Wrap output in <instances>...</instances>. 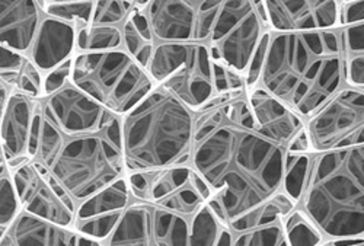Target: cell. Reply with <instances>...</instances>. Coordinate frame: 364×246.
<instances>
[{"instance_id": "obj_1", "label": "cell", "mask_w": 364, "mask_h": 246, "mask_svg": "<svg viewBox=\"0 0 364 246\" xmlns=\"http://www.w3.org/2000/svg\"><path fill=\"white\" fill-rule=\"evenodd\" d=\"M286 149L258 133L247 89L215 94L194 111L191 166L228 220L282 190Z\"/></svg>"}, {"instance_id": "obj_2", "label": "cell", "mask_w": 364, "mask_h": 246, "mask_svg": "<svg viewBox=\"0 0 364 246\" xmlns=\"http://www.w3.org/2000/svg\"><path fill=\"white\" fill-rule=\"evenodd\" d=\"M258 85L311 117L344 86L338 28L271 33Z\"/></svg>"}, {"instance_id": "obj_3", "label": "cell", "mask_w": 364, "mask_h": 246, "mask_svg": "<svg viewBox=\"0 0 364 246\" xmlns=\"http://www.w3.org/2000/svg\"><path fill=\"white\" fill-rule=\"evenodd\" d=\"M28 158L40 162L77 205L126 175L121 117L98 130L66 133L54 124L38 100Z\"/></svg>"}, {"instance_id": "obj_4", "label": "cell", "mask_w": 364, "mask_h": 246, "mask_svg": "<svg viewBox=\"0 0 364 246\" xmlns=\"http://www.w3.org/2000/svg\"><path fill=\"white\" fill-rule=\"evenodd\" d=\"M194 111L155 85L121 117L126 173L191 165Z\"/></svg>"}, {"instance_id": "obj_5", "label": "cell", "mask_w": 364, "mask_h": 246, "mask_svg": "<svg viewBox=\"0 0 364 246\" xmlns=\"http://www.w3.org/2000/svg\"><path fill=\"white\" fill-rule=\"evenodd\" d=\"M299 203L328 239L364 237V144L312 153Z\"/></svg>"}, {"instance_id": "obj_6", "label": "cell", "mask_w": 364, "mask_h": 246, "mask_svg": "<svg viewBox=\"0 0 364 246\" xmlns=\"http://www.w3.org/2000/svg\"><path fill=\"white\" fill-rule=\"evenodd\" d=\"M70 83L118 117L155 87L147 70L124 48L75 53Z\"/></svg>"}, {"instance_id": "obj_7", "label": "cell", "mask_w": 364, "mask_h": 246, "mask_svg": "<svg viewBox=\"0 0 364 246\" xmlns=\"http://www.w3.org/2000/svg\"><path fill=\"white\" fill-rule=\"evenodd\" d=\"M147 73L155 85L171 92L193 111L215 95L207 43L156 41Z\"/></svg>"}, {"instance_id": "obj_8", "label": "cell", "mask_w": 364, "mask_h": 246, "mask_svg": "<svg viewBox=\"0 0 364 246\" xmlns=\"http://www.w3.org/2000/svg\"><path fill=\"white\" fill-rule=\"evenodd\" d=\"M269 25L262 0H223L207 40L210 55L244 75Z\"/></svg>"}, {"instance_id": "obj_9", "label": "cell", "mask_w": 364, "mask_h": 246, "mask_svg": "<svg viewBox=\"0 0 364 246\" xmlns=\"http://www.w3.org/2000/svg\"><path fill=\"white\" fill-rule=\"evenodd\" d=\"M132 198L154 203L190 219L213 191L191 165L126 173Z\"/></svg>"}, {"instance_id": "obj_10", "label": "cell", "mask_w": 364, "mask_h": 246, "mask_svg": "<svg viewBox=\"0 0 364 246\" xmlns=\"http://www.w3.org/2000/svg\"><path fill=\"white\" fill-rule=\"evenodd\" d=\"M305 126L314 153L364 144V90L340 87Z\"/></svg>"}, {"instance_id": "obj_11", "label": "cell", "mask_w": 364, "mask_h": 246, "mask_svg": "<svg viewBox=\"0 0 364 246\" xmlns=\"http://www.w3.org/2000/svg\"><path fill=\"white\" fill-rule=\"evenodd\" d=\"M190 219L154 203L132 198L105 245L188 246Z\"/></svg>"}, {"instance_id": "obj_12", "label": "cell", "mask_w": 364, "mask_h": 246, "mask_svg": "<svg viewBox=\"0 0 364 246\" xmlns=\"http://www.w3.org/2000/svg\"><path fill=\"white\" fill-rule=\"evenodd\" d=\"M223 0H150L144 8L156 41L207 43Z\"/></svg>"}, {"instance_id": "obj_13", "label": "cell", "mask_w": 364, "mask_h": 246, "mask_svg": "<svg viewBox=\"0 0 364 246\" xmlns=\"http://www.w3.org/2000/svg\"><path fill=\"white\" fill-rule=\"evenodd\" d=\"M21 208L65 228H72L75 211L53 187L48 171L37 161L26 159L11 168Z\"/></svg>"}, {"instance_id": "obj_14", "label": "cell", "mask_w": 364, "mask_h": 246, "mask_svg": "<svg viewBox=\"0 0 364 246\" xmlns=\"http://www.w3.org/2000/svg\"><path fill=\"white\" fill-rule=\"evenodd\" d=\"M130 201L129 181L123 175L76 205L72 229L104 243Z\"/></svg>"}, {"instance_id": "obj_15", "label": "cell", "mask_w": 364, "mask_h": 246, "mask_svg": "<svg viewBox=\"0 0 364 246\" xmlns=\"http://www.w3.org/2000/svg\"><path fill=\"white\" fill-rule=\"evenodd\" d=\"M271 33L338 28L340 0H262Z\"/></svg>"}, {"instance_id": "obj_16", "label": "cell", "mask_w": 364, "mask_h": 246, "mask_svg": "<svg viewBox=\"0 0 364 246\" xmlns=\"http://www.w3.org/2000/svg\"><path fill=\"white\" fill-rule=\"evenodd\" d=\"M38 100L23 92L12 89L0 118V143L9 168H14L28 158V143L31 137L33 121Z\"/></svg>"}, {"instance_id": "obj_17", "label": "cell", "mask_w": 364, "mask_h": 246, "mask_svg": "<svg viewBox=\"0 0 364 246\" xmlns=\"http://www.w3.org/2000/svg\"><path fill=\"white\" fill-rule=\"evenodd\" d=\"M247 98L258 133L271 141L284 147L305 126V119L259 85L247 89Z\"/></svg>"}, {"instance_id": "obj_18", "label": "cell", "mask_w": 364, "mask_h": 246, "mask_svg": "<svg viewBox=\"0 0 364 246\" xmlns=\"http://www.w3.org/2000/svg\"><path fill=\"white\" fill-rule=\"evenodd\" d=\"M76 26L44 15L26 57L40 72L47 73L76 53Z\"/></svg>"}, {"instance_id": "obj_19", "label": "cell", "mask_w": 364, "mask_h": 246, "mask_svg": "<svg viewBox=\"0 0 364 246\" xmlns=\"http://www.w3.org/2000/svg\"><path fill=\"white\" fill-rule=\"evenodd\" d=\"M44 15L37 0H0V44L26 55Z\"/></svg>"}, {"instance_id": "obj_20", "label": "cell", "mask_w": 364, "mask_h": 246, "mask_svg": "<svg viewBox=\"0 0 364 246\" xmlns=\"http://www.w3.org/2000/svg\"><path fill=\"white\" fill-rule=\"evenodd\" d=\"M77 236L72 228L60 226L21 208L0 239V246H77Z\"/></svg>"}, {"instance_id": "obj_21", "label": "cell", "mask_w": 364, "mask_h": 246, "mask_svg": "<svg viewBox=\"0 0 364 246\" xmlns=\"http://www.w3.org/2000/svg\"><path fill=\"white\" fill-rule=\"evenodd\" d=\"M121 34H123V48L147 70L156 38L144 9L132 8L121 23Z\"/></svg>"}, {"instance_id": "obj_22", "label": "cell", "mask_w": 364, "mask_h": 246, "mask_svg": "<svg viewBox=\"0 0 364 246\" xmlns=\"http://www.w3.org/2000/svg\"><path fill=\"white\" fill-rule=\"evenodd\" d=\"M344 85L364 87V22L338 28Z\"/></svg>"}, {"instance_id": "obj_23", "label": "cell", "mask_w": 364, "mask_h": 246, "mask_svg": "<svg viewBox=\"0 0 364 246\" xmlns=\"http://www.w3.org/2000/svg\"><path fill=\"white\" fill-rule=\"evenodd\" d=\"M296 204L289 198V196L283 190H279L268 200L232 219L229 222V228L233 233H239L252 228L282 222L286 214L290 213Z\"/></svg>"}, {"instance_id": "obj_24", "label": "cell", "mask_w": 364, "mask_h": 246, "mask_svg": "<svg viewBox=\"0 0 364 246\" xmlns=\"http://www.w3.org/2000/svg\"><path fill=\"white\" fill-rule=\"evenodd\" d=\"M233 232L219 222L207 203L190 218L188 246H232Z\"/></svg>"}, {"instance_id": "obj_25", "label": "cell", "mask_w": 364, "mask_h": 246, "mask_svg": "<svg viewBox=\"0 0 364 246\" xmlns=\"http://www.w3.org/2000/svg\"><path fill=\"white\" fill-rule=\"evenodd\" d=\"M76 53L105 51L123 48L121 25H80L76 26Z\"/></svg>"}, {"instance_id": "obj_26", "label": "cell", "mask_w": 364, "mask_h": 246, "mask_svg": "<svg viewBox=\"0 0 364 246\" xmlns=\"http://www.w3.org/2000/svg\"><path fill=\"white\" fill-rule=\"evenodd\" d=\"M312 153L308 151H287L284 153V173L282 190L289 196V198L297 205L300 197L306 186V178L309 172V165Z\"/></svg>"}, {"instance_id": "obj_27", "label": "cell", "mask_w": 364, "mask_h": 246, "mask_svg": "<svg viewBox=\"0 0 364 246\" xmlns=\"http://www.w3.org/2000/svg\"><path fill=\"white\" fill-rule=\"evenodd\" d=\"M283 228L287 246L319 245L323 243V235L301 208H293L283 218Z\"/></svg>"}, {"instance_id": "obj_28", "label": "cell", "mask_w": 364, "mask_h": 246, "mask_svg": "<svg viewBox=\"0 0 364 246\" xmlns=\"http://www.w3.org/2000/svg\"><path fill=\"white\" fill-rule=\"evenodd\" d=\"M235 246H287L283 220L233 233Z\"/></svg>"}, {"instance_id": "obj_29", "label": "cell", "mask_w": 364, "mask_h": 246, "mask_svg": "<svg viewBox=\"0 0 364 246\" xmlns=\"http://www.w3.org/2000/svg\"><path fill=\"white\" fill-rule=\"evenodd\" d=\"M21 210V203L8 164L0 165V229L5 230Z\"/></svg>"}, {"instance_id": "obj_30", "label": "cell", "mask_w": 364, "mask_h": 246, "mask_svg": "<svg viewBox=\"0 0 364 246\" xmlns=\"http://www.w3.org/2000/svg\"><path fill=\"white\" fill-rule=\"evenodd\" d=\"M92 11H94V0H77V2L53 4L44 8L46 15L73 23L75 26L90 23Z\"/></svg>"}, {"instance_id": "obj_31", "label": "cell", "mask_w": 364, "mask_h": 246, "mask_svg": "<svg viewBox=\"0 0 364 246\" xmlns=\"http://www.w3.org/2000/svg\"><path fill=\"white\" fill-rule=\"evenodd\" d=\"M133 4L129 0H94V11L90 23L92 25H121Z\"/></svg>"}, {"instance_id": "obj_32", "label": "cell", "mask_w": 364, "mask_h": 246, "mask_svg": "<svg viewBox=\"0 0 364 246\" xmlns=\"http://www.w3.org/2000/svg\"><path fill=\"white\" fill-rule=\"evenodd\" d=\"M211 70H213L215 94H229V92L247 89L244 75L226 66L222 61L211 58Z\"/></svg>"}, {"instance_id": "obj_33", "label": "cell", "mask_w": 364, "mask_h": 246, "mask_svg": "<svg viewBox=\"0 0 364 246\" xmlns=\"http://www.w3.org/2000/svg\"><path fill=\"white\" fill-rule=\"evenodd\" d=\"M26 55L0 44V80L11 89L15 87L19 72L25 63Z\"/></svg>"}, {"instance_id": "obj_34", "label": "cell", "mask_w": 364, "mask_h": 246, "mask_svg": "<svg viewBox=\"0 0 364 246\" xmlns=\"http://www.w3.org/2000/svg\"><path fill=\"white\" fill-rule=\"evenodd\" d=\"M43 72H40L33 61L26 57L14 89L23 92V94L36 100H40L43 98Z\"/></svg>"}, {"instance_id": "obj_35", "label": "cell", "mask_w": 364, "mask_h": 246, "mask_svg": "<svg viewBox=\"0 0 364 246\" xmlns=\"http://www.w3.org/2000/svg\"><path fill=\"white\" fill-rule=\"evenodd\" d=\"M271 38V31L267 29L265 33L261 36L250 61H248V66L247 70L244 73V80H245V87L250 89L255 85H258L261 72H262V66H264V61H265V55H267V48H268V43Z\"/></svg>"}, {"instance_id": "obj_36", "label": "cell", "mask_w": 364, "mask_h": 246, "mask_svg": "<svg viewBox=\"0 0 364 246\" xmlns=\"http://www.w3.org/2000/svg\"><path fill=\"white\" fill-rule=\"evenodd\" d=\"M70 72H72V58L63 61L62 65L51 69L50 72L44 73L43 79V98L53 94V92L63 87L68 82H70Z\"/></svg>"}, {"instance_id": "obj_37", "label": "cell", "mask_w": 364, "mask_h": 246, "mask_svg": "<svg viewBox=\"0 0 364 246\" xmlns=\"http://www.w3.org/2000/svg\"><path fill=\"white\" fill-rule=\"evenodd\" d=\"M364 22V0H340L338 28Z\"/></svg>"}, {"instance_id": "obj_38", "label": "cell", "mask_w": 364, "mask_h": 246, "mask_svg": "<svg viewBox=\"0 0 364 246\" xmlns=\"http://www.w3.org/2000/svg\"><path fill=\"white\" fill-rule=\"evenodd\" d=\"M284 149L287 151H308V153H314L312 147H311V140L308 136V130L306 126H303L284 146Z\"/></svg>"}, {"instance_id": "obj_39", "label": "cell", "mask_w": 364, "mask_h": 246, "mask_svg": "<svg viewBox=\"0 0 364 246\" xmlns=\"http://www.w3.org/2000/svg\"><path fill=\"white\" fill-rule=\"evenodd\" d=\"M325 245H364V237H336V239H328L323 242Z\"/></svg>"}, {"instance_id": "obj_40", "label": "cell", "mask_w": 364, "mask_h": 246, "mask_svg": "<svg viewBox=\"0 0 364 246\" xmlns=\"http://www.w3.org/2000/svg\"><path fill=\"white\" fill-rule=\"evenodd\" d=\"M11 87L8 85H5L2 80H0V118H2V114H4V108H5V104H6V100L11 94Z\"/></svg>"}, {"instance_id": "obj_41", "label": "cell", "mask_w": 364, "mask_h": 246, "mask_svg": "<svg viewBox=\"0 0 364 246\" xmlns=\"http://www.w3.org/2000/svg\"><path fill=\"white\" fill-rule=\"evenodd\" d=\"M46 6L53 5V4H68V2H77V0H44Z\"/></svg>"}, {"instance_id": "obj_42", "label": "cell", "mask_w": 364, "mask_h": 246, "mask_svg": "<svg viewBox=\"0 0 364 246\" xmlns=\"http://www.w3.org/2000/svg\"><path fill=\"white\" fill-rule=\"evenodd\" d=\"M150 0H134V5L136 8H140V9H144L147 5H149Z\"/></svg>"}, {"instance_id": "obj_43", "label": "cell", "mask_w": 364, "mask_h": 246, "mask_svg": "<svg viewBox=\"0 0 364 246\" xmlns=\"http://www.w3.org/2000/svg\"><path fill=\"white\" fill-rule=\"evenodd\" d=\"M6 164V159H5V153H4V147H2V143H0V165Z\"/></svg>"}, {"instance_id": "obj_44", "label": "cell", "mask_w": 364, "mask_h": 246, "mask_svg": "<svg viewBox=\"0 0 364 246\" xmlns=\"http://www.w3.org/2000/svg\"><path fill=\"white\" fill-rule=\"evenodd\" d=\"M129 2H132V4H133V5H134V0H129Z\"/></svg>"}]
</instances>
